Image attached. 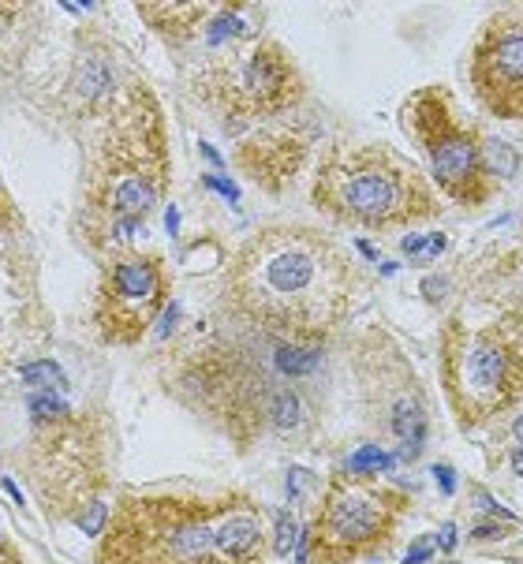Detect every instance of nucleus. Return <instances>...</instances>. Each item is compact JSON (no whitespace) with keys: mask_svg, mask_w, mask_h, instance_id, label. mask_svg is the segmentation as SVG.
Returning <instances> with one entry per match:
<instances>
[{"mask_svg":"<svg viewBox=\"0 0 523 564\" xmlns=\"http://www.w3.org/2000/svg\"><path fill=\"white\" fill-rule=\"evenodd\" d=\"M356 265L329 232L303 221L254 228L225 270V311L251 333L326 344L345 325Z\"/></svg>","mask_w":523,"mask_h":564,"instance_id":"nucleus-1","label":"nucleus"},{"mask_svg":"<svg viewBox=\"0 0 523 564\" xmlns=\"http://www.w3.org/2000/svg\"><path fill=\"white\" fill-rule=\"evenodd\" d=\"M173 184L168 131L150 86H128L105 112L79 184V232L94 251L120 254Z\"/></svg>","mask_w":523,"mask_h":564,"instance_id":"nucleus-2","label":"nucleus"},{"mask_svg":"<svg viewBox=\"0 0 523 564\" xmlns=\"http://www.w3.org/2000/svg\"><path fill=\"white\" fill-rule=\"evenodd\" d=\"M105 564H247L265 557L262 509L240 490L123 494L98 542Z\"/></svg>","mask_w":523,"mask_h":564,"instance_id":"nucleus-3","label":"nucleus"},{"mask_svg":"<svg viewBox=\"0 0 523 564\" xmlns=\"http://www.w3.org/2000/svg\"><path fill=\"white\" fill-rule=\"evenodd\" d=\"M281 375L288 370H273L254 348L221 337L176 348L161 367L165 393L214 423L236 448H251L270 430H288L303 419L299 397Z\"/></svg>","mask_w":523,"mask_h":564,"instance_id":"nucleus-4","label":"nucleus"},{"mask_svg":"<svg viewBox=\"0 0 523 564\" xmlns=\"http://www.w3.org/2000/svg\"><path fill=\"white\" fill-rule=\"evenodd\" d=\"M310 203L351 228L393 232L442 214L431 172L385 142H337L314 169Z\"/></svg>","mask_w":523,"mask_h":564,"instance_id":"nucleus-5","label":"nucleus"},{"mask_svg":"<svg viewBox=\"0 0 523 564\" xmlns=\"http://www.w3.org/2000/svg\"><path fill=\"white\" fill-rule=\"evenodd\" d=\"M437 381L464 430L523 404V307L456 311L437 333Z\"/></svg>","mask_w":523,"mask_h":564,"instance_id":"nucleus-6","label":"nucleus"},{"mask_svg":"<svg viewBox=\"0 0 523 564\" xmlns=\"http://www.w3.org/2000/svg\"><path fill=\"white\" fill-rule=\"evenodd\" d=\"M401 128L423 150L434 187L464 209L487 206L501 191L490 161V139L464 123L445 86H418L401 101Z\"/></svg>","mask_w":523,"mask_h":564,"instance_id":"nucleus-7","label":"nucleus"},{"mask_svg":"<svg viewBox=\"0 0 523 564\" xmlns=\"http://www.w3.org/2000/svg\"><path fill=\"white\" fill-rule=\"evenodd\" d=\"M195 94L228 120H277L296 112L307 83L277 42L232 37L217 42L192 75Z\"/></svg>","mask_w":523,"mask_h":564,"instance_id":"nucleus-8","label":"nucleus"},{"mask_svg":"<svg viewBox=\"0 0 523 564\" xmlns=\"http://www.w3.org/2000/svg\"><path fill=\"white\" fill-rule=\"evenodd\" d=\"M407 516V494L374 471L333 475L310 520V561H363L396 539Z\"/></svg>","mask_w":523,"mask_h":564,"instance_id":"nucleus-9","label":"nucleus"},{"mask_svg":"<svg viewBox=\"0 0 523 564\" xmlns=\"http://www.w3.org/2000/svg\"><path fill=\"white\" fill-rule=\"evenodd\" d=\"M168 292H173V273H168L165 254L135 251V247L109 254L90 307L94 329L112 348H135L150 333V325L161 318Z\"/></svg>","mask_w":523,"mask_h":564,"instance_id":"nucleus-10","label":"nucleus"},{"mask_svg":"<svg viewBox=\"0 0 523 564\" xmlns=\"http://www.w3.org/2000/svg\"><path fill=\"white\" fill-rule=\"evenodd\" d=\"M31 467L37 497L56 505L61 512H68L72 520H79L90 505H98L101 486L109 482L101 467L98 426H87L75 415L50 419L45 430L37 423Z\"/></svg>","mask_w":523,"mask_h":564,"instance_id":"nucleus-11","label":"nucleus"},{"mask_svg":"<svg viewBox=\"0 0 523 564\" xmlns=\"http://www.w3.org/2000/svg\"><path fill=\"white\" fill-rule=\"evenodd\" d=\"M468 86L493 120L523 123V15L498 12L479 26L468 53Z\"/></svg>","mask_w":523,"mask_h":564,"instance_id":"nucleus-12","label":"nucleus"},{"mask_svg":"<svg viewBox=\"0 0 523 564\" xmlns=\"http://www.w3.org/2000/svg\"><path fill=\"white\" fill-rule=\"evenodd\" d=\"M310 142H314V131L307 123L277 117L236 147V165H240V172L254 187L270 191V195H281V191L299 176V169L307 165Z\"/></svg>","mask_w":523,"mask_h":564,"instance_id":"nucleus-13","label":"nucleus"},{"mask_svg":"<svg viewBox=\"0 0 523 564\" xmlns=\"http://www.w3.org/2000/svg\"><path fill=\"white\" fill-rule=\"evenodd\" d=\"M131 4L161 42L184 45L221 12H240L247 0H131Z\"/></svg>","mask_w":523,"mask_h":564,"instance_id":"nucleus-14","label":"nucleus"},{"mask_svg":"<svg viewBox=\"0 0 523 564\" xmlns=\"http://www.w3.org/2000/svg\"><path fill=\"white\" fill-rule=\"evenodd\" d=\"M431 534H423V542H415L412 550H407V561H423V557H431Z\"/></svg>","mask_w":523,"mask_h":564,"instance_id":"nucleus-15","label":"nucleus"},{"mask_svg":"<svg viewBox=\"0 0 523 564\" xmlns=\"http://www.w3.org/2000/svg\"><path fill=\"white\" fill-rule=\"evenodd\" d=\"M453 534H456V528H453V523H445V528H442V550H445V553H449V550L456 546Z\"/></svg>","mask_w":523,"mask_h":564,"instance_id":"nucleus-16","label":"nucleus"},{"mask_svg":"<svg viewBox=\"0 0 523 564\" xmlns=\"http://www.w3.org/2000/svg\"><path fill=\"white\" fill-rule=\"evenodd\" d=\"M437 475H442V490L449 494L453 490V471H449V467H437Z\"/></svg>","mask_w":523,"mask_h":564,"instance_id":"nucleus-17","label":"nucleus"},{"mask_svg":"<svg viewBox=\"0 0 523 564\" xmlns=\"http://www.w3.org/2000/svg\"><path fill=\"white\" fill-rule=\"evenodd\" d=\"M512 467H516V475H523V445L512 453Z\"/></svg>","mask_w":523,"mask_h":564,"instance_id":"nucleus-18","label":"nucleus"},{"mask_svg":"<svg viewBox=\"0 0 523 564\" xmlns=\"http://www.w3.org/2000/svg\"><path fill=\"white\" fill-rule=\"evenodd\" d=\"M516 434H520V437H523V415H520V419H516Z\"/></svg>","mask_w":523,"mask_h":564,"instance_id":"nucleus-19","label":"nucleus"}]
</instances>
